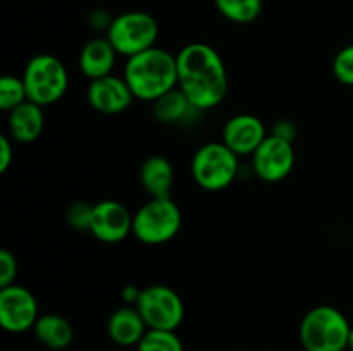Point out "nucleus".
<instances>
[{"mask_svg":"<svg viewBox=\"0 0 353 351\" xmlns=\"http://www.w3.org/2000/svg\"><path fill=\"white\" fill-rule=\"evenodd\" d=\"M347 350L353 351V327H352V330H350V337H348V348H347Z\"/></svg>","mask_w":353,"mask_h":351,"instance_id":"30","label":"nucleus"},{"mask_svg":"<svg viewBox=\"0 0 353 351\" xmlns=\"http://www.w3.org/2000/svg\"><path fill=\"white\" fill-rule=\"evenodd\" d=\"M240 172L238 155L223 141L202 145L192 158V176L205 191H223L234 182Z\"/></svg>","mask_w":353,"mask_h":351,"instance_id":"6","label":"nucleus"},{"mask_svg":"<svg viewBox=\"0 0 353 351\" xmlns=\"http://www.w3.org/2000/svg\"><path fill=\"white\" fill-rule=\"evenodd\" d=\"M152 110H154L155 119L161 124H168V126L186 123V120L192 119V116L200 112L178 86L159 96L155 102H152Z\"/></svg>","mask_w":353,"mask_h":351,"instance_id":"19","label":"nucleus"},{"mask_svg":"<svg viewBox=\"0 0 353 351\" xmlns=\"http://www.w3.org/2000/svg\"><path fill=\"white\" fill-rule=\"evenodd\" d=\"M124 79L134 100L155 102L178 86L176 55L161 47H152L133 55L124 65Z\"/></svg>","mask_w":353,"mask_h":351,"instance_id":"2","label":"nucleus"},{"mask_svg":"<svg viewBox=\"0 0 353 351\" xmlns=\"http://www.w3.org/2000/svg\"><path fill=\"white\" fill-rule=\"evenodd\" d=\"M90 233L102 243H119L133 234V213L116 200L99 202L93 205Z\"/></svg>","mask_w":353,"mask_h":351,"instance_id":"11","label":"nucleus"},{"mask_svg":"<svg viewBox=\"0 0 353 351\" xmlns=\"http://www.w3.org/2000/svg\"><path fill=\"white\" fill-rule=\"evenodd\" d=\"M93 205L86 202H74L65 212V220L74 231H88L92 226Z\"/></svg>","mask_w":353,"mask_h":351,"instance_id":"24","label":"nucleus"},{"mask_svg":"<svg viewBox=\"0 0 353 351\" xmlns=\"http://www.w3.org/2000/svg\"><path fill=\"white\" fill-rule=\"evenodd\" d=\"M333 74L341 85L353 86V43L343 47L334 55Z\"/></svg>","mask_w":353,"mask_h":351,"instance_id":"23","label":"nucleus"},{"mask_svg":"<svg viewBox=\"0 0 353 351\" xmlns=\"http://www.w3.org/2000/svg\"><path fill=\"white\" fill-rule=\"evenodd\" d=\"M181 210L171 198H150L133 213V236L143 244H164L179 233Z\"/></svg>","mask_w":353,"mask_h":351,"instance_id":"5","label":"nucleus"},{"mask_svg":"<svg viewBox=\"0 0 353 351\" xmlns=\"http://www.w3.org/2000/svg\"><path fill=\"white\" fill-rule=\"evenodd\" d=\"M148 329L176 330L185 320V303L172 288L152 284L141 289L137 305Z\"/></svg>","mask_w":353,"mask_h":351,"instance_id":"8","label":"nucleus"},{"mask_svg":"<svg viewBox=\"0 0 353 351\" xmlns=\"http://www.w3.org/2000/svg\"><path fill=\"white\" fill-rule=\"evenodd\" d=\"M295 148L292 141L269 134L252 155L255 176L265 182H279L295 167Z\"/></svg>","mask_w":353,"mask_h":351,"instance_id":"10","label":"nucleus"},{"mask_svg":"<svg viewBox=\"0 0 353 351\" xmlns=\"http://www.w3.org/2000/svg\"><path fill=\"white\" fill-rule=\"evenodd\" d=\"M272 136H278L281 138V140H286V141H292L296 138V126L292 123V120L288 119H281L278 120V123L272 126V131H271Z\"/></svg>","mask_w":353,"mask_h":351,"instance_id":"27","label":"nucleus"},{"mask_svg":"<svg viewBox=\"0 0 353 351\" xmlns=\"http://www.w3.org/2000/svg\"><path fill=\"white\" fill-rule=\"evenodd\" d=\"M105 38L116 48L117 55L130 58L155 47L159 24L152 14L143 10H130L114 17Z\"/></svg>","mask_w":353,"mask_h":351,"instance_id":"7","label":"nucleus"},{"mask_svg":"<svg viewBox=\"0 0 353 351\" xmlns=\"http://www.w3.org/2000/svg\"><path fill=\"white\" fill-rule=\"evenodd\" d=\"M350 330V322L341 310L331 305H319L303 315L299 339L305 351H345Z\"/></svg>","mask_w":353,"mask_h":351,"instance_id":"3","label":"nucleus"},{"mask_svg":"<svg viewBox=\"0 0 353 351\" xmlns=\"http://www.w3.org/2000/svg\"><path fill=\"white\" fill-rule=\"evenodd\" d=\"M178 88L200 112L219 105L228 95V71L223 57L207 43H188L176 54Z\"/></svg>","mask_w":353,"mask_h":351,"instance_id":"1","label":"nucleus"},{"mask_svg":"<svg viewBox=\"0 0 353 351\" xmlns=\"http://www.w3.org/2000/svg\"><path fill=\"white\" fill-rule=\"evenodd\" d=\"M137 351H185V346L176 330L148 329Z\"/></svg>","mask_w":353,"mask_h":351,"instance_id":"21","label":"nucleus"},{"mask_svg":"<svg viewBox=\"0 0 353 351\" xmlns=\"http://www.w3.org/2000/svg\"><path fill=\"white\" fill-rule=\"evenodd\" d=\"M26 100L28 95L23 78H17V76H3L0 79V109L3 112H10V110L19 107Z\"/></svg>","mask_w":353,"mask_h":351,"instance_id":"22","label":"nucleus"},{"mask_svg":"<svg viewBox=\"0 0 353 351\" xmlns=\"http://www.w3.org/2000/svg\"><path fill=\"white\" fill-rule=\"evenodd\" d=\"M148 327L137 306L124 305L114 310L107 320V334L117 346H138Z\"/></svg>","mask_w":353,"mask_h":351,"instance_id":"14","label":"nucleus"},{"mask_svg":"<svg viewBox=\"0 0 353 351\" xmlns=\"http://www.w3.org/2000/svg\"><path fill=\"white\" fill-rule=\"evenodd\" d=\"M38 303L33 292L19 284L0 289V326L10 334L33 329L38 320Z\"/></svg>","mask_w":353,"mask_h":351,"instance_id":"9","label":"nucleus"},{"mask_svg":"<svg viewBox=\"0 0 353 351\" xmlns=\"http://www.w3.org/2000/svg\"><path fill=\"white\" fill-rule=\"evenodd\" d=\"M268 136L265 124L252 114H238L230 117L223 127V143L238 157H252Z\"/></svg>","mask_w":353,"mask_h":351,"instance_id":"13","label":"nucleus"},{"mask_svg":"<svg viewBox=\"0 0 353 351\" xmlns=\"http://www.w3.org/2000/svg\"><path fill=\"white\" fill-rule=\"evenodd\" d=\"M21 78L28 100L40 107L59 102L69 88L68 69L61 58L52 54H38L31 57Z\"/></svg>","mask_w":353,"mask_h":351,"instance_id":"4","label":"nucleus"},{"mask_svg":"<svg viewBox=\"0 0 353 351\" xmlns=\"http://www.w3.org/2000/svg\"><path fill=\"white\" fill-rule=\"evenodd\" d=\"M112 19L114 17L103 9H97L90 14V24H92L93 30H102L105 31V33L110 28V24H112Z\"/></svg>","mask_w":353,"mask_h":351,"instance_id":"28","label":"nucleus"},{"mask_svg":"<svg viewBox=\"0 0 353 351\" xmlns=\"http://www.w3.org/2000/svg\"><path fill=\"white\" fill-rule=\"evenodd\" d=\"M117 52L110 45L107 38H93L88 43L83 45L78 57L79 71L93 81V79L103 78V76L112 74V69L116 65Z\"/></svg>","mask_w":353,"mask_h":351,"instance_id":"16","label":"nucleus"},{"mask_svg":"<svg viewBox=\"0 0 353 351\" xmlns=\"http://www.w3.org/2000/svg\"><path fill=\"white\" fill-rule=\"evenodd\" d=\"M9 136L17 143H33L41 136L45 127L43 107L26 100L9 112Z\"/></svg>","mask_w":353,"mask_h":351,"instance_id":"15","label":"nucleus"},{"mask_svg":"<svg viewBox=\"0 0 353 351\" xmlns=\"http://www.w3.org/2000/svg\"><path fill=\"white\" fill-rule=\"evenodd\" d=\"M140 295H141V289H138L137 286H126V288L123 289V292H121L124 303H126V305H133V306L137 305Z\"/></svg>","mask_w":353,"mask_h":351,"instance_id":"29","label":"nucleus"},{"mask_svg":"<svg viewBox=\"0 0 353 351\" xmlns=\"http://www.w3.org/2000/svg\"><path fill=\"white\" fill-rule=\"evenodd\" d=\"M214 6L231 23L250 24L261 17L264 0H214Z\"/></svg>","mask_w":353,"mask_h":351,"instance_id":"20","label":"nucleus"},{"mask_svg":"<svg viewBox=\"0 0 353 351\" xmlns=\"http://www.w3.org/2000/svg\"><path fill=\"white\" fill-rule=\"evenodd\" d=\"M12 160H14L12 138H9V134H2V136H0V174H6V172L9 171Z\"/></svg>","mask_w":353,"mask_h":351,"instance_id":"26","label":"nucleus"},{"mask_svg":"<svg viewBox=\"0 0 353 351\" xmlns=\"http://www.w3.org/2000/svg\"><path fill=\"white\" fill-rule=\"evenodd\" d=\"M17 260L9 250L0 251V289L16 284Z\"/></svg>","mask_w":353,"mask_h":351,"instance_id":"25","label":"nucleus"},{"mask_svg":"<svg viewBox=\"0 0 353 351\" xmlns=\"http://www.w3.org/2000/svg\"><path fill=\"white\" fill-rule=\"evenodd\" d=\"M140 182L150 198L171 196L172 184H174V167L169 158L162 155H150L145 158L140 167Z\"/></svg>","mask_w":353,"mask_h":351,"instance_id":"17","label":"nucleus"},{"mask_svg":"<svg viewBox=\"0 0 353 351\" xmlns=\"http://www.w3.org/2000/svg\"><path fill=\"white\" fill-rule=\"evenodd\" d=\"M33 332L45 348L54 351L65 350L74 339V329L71 322L59 313H45L38 317Z\"/></svg>","mask_w":353,"mask_h":351,"instance_id":"18","label":"nucleus"},{"mask_svg":"<svg viewBox=\"0 0 353 351\" xmlns=\"http://www.w3.org/2000/svg\"><path fill=\"white\" fill-rule=\"evenodd\" d=\"M86 100L93 110L105 116H116L124 112L134 100L126 79L109 74L90 81L86 89Z\"/></svg>","mask_w":353,"mask_h":351,"instance_id":"12","label":"nucleus"}]
</instances>
